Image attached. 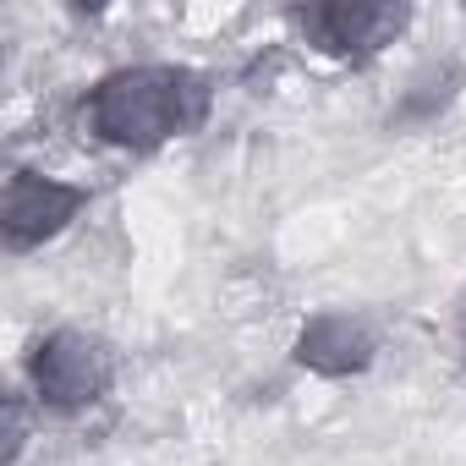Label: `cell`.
<instances>
[{"label":"cell","mask_w":466,"mask_h":466,"mask_svg":"<svg viewBox=\"0 0 466 466\" xmlns=\"http://www.w3.org/2000/svg\"><path fill=\"white\" fill-rule=\"evenodd\" d=\"M208 99H214V88L192 66H165V61L116 66L88 88L83 132L105 148L154 154V148L198 132L208 121Z\"/></svg>","instance_id":"cell-1"},{"label":"cell","mask_w":466,"mask_h":466,"mask_svg":"<svg viewBox=\"0 0 466 466\" xmlns=\"http://www.w3.org/2000/svg\"><path fill=\"white\" fill-rule=\"evenodd\" d=\"M110 384H116V346L83 324H56L28 351V390H34L39 411L77 417V411L99 406L110 395Z\"/></svg>","instance_id":"cell-2"},{"label":"cell","mask_w":466,"mask_h":466,"mask_svg":"<svg viewBox=\"0 0 466 466\" xmlns=\"http://www.w3.org/2000/svg\"><path fill=\"white\" fill-rule=\"evenodd\" d=\"M88 203H94V192L83 181H61V176L17 165L6 176V192H0V237H6L12 253H34V248L56 242L61 230H72Z\"/></svg>","instance_id":"cell-3"},{"label":"cell","mask_w":466,"mask_h":466,"mask_svg":"<svg viewBox=\"0 0 466 466\" xmlns=\"http://www.w3.org/2000/svg\"><path fill=\"white\" fill-rule=\"evenodd\" d=\"M291 23L302 28V39L319 50V56H335V61H373L379 50H390L411 12L406 6H373V0H329V6H308V12H291Z\"/></svg>","instance_id":"cell-4"},{"label":"cell","mask_w":466,"mask_h":466,"mask_svg":"<svg viewBox=\"0 0 466 466\" xmlns=\"http://www.w3.org/2000/svg\"><path fill=\"white\" fill-rule=\"evenodd\" d=\"M291 357H297V368H308V373H319V379H357V373L373 368L379 335H373V324H368L362 313L329 308V313L302 319Z\"/></svg>","instance_id":"cell-5"},{"label":"cell","mask_w":466,"mask_h":466,"mask_svg":"<svg viewBox=\"0 0 466 466\" xmlns=\"http://www.w3.org/2000/svg\"><path fill=\"white\" fill-rule=\"evenodd\" d=\"M461 83H466V72H461L455 61L422 66V72L406 83V94H400V121H433L439 110H450V99L461 94Z\"/></svg>","instance_id":"cell-6"},{"label":"cell","mask_w":466,"mask_h":466,"mask_svg":"<svg viewBox=\"0 0 466 466\" xmlns=\"http://www.w3.org/2000/svg\"><path fill=\"white\" fill-rule=\"evenodd\" d=\"M23 444H28V395L12 390L6 395V466H17Z\"/></svg>","instance_id":"cell-7"}]
</instances>
